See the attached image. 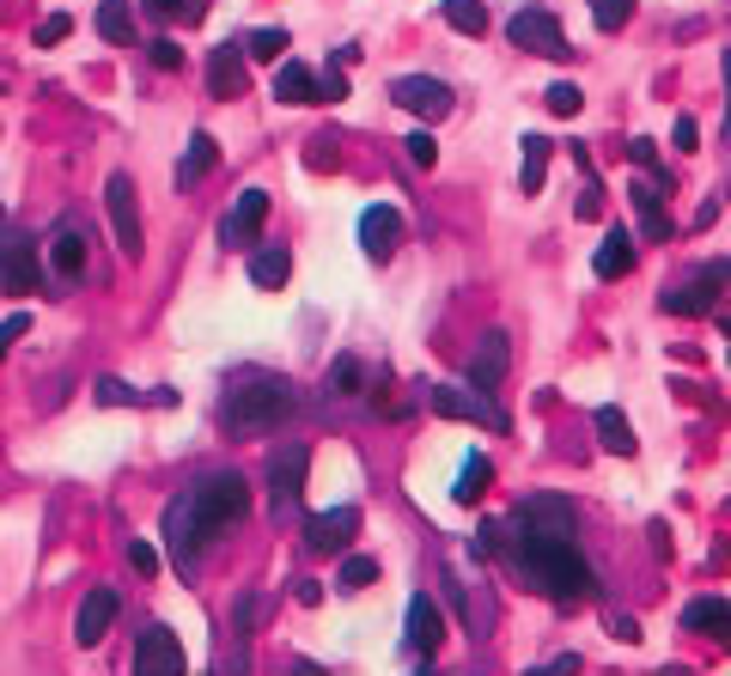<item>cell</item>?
<instances>
[{"label":"cell","instance_id":"6da1fadb","mask_svg":"<svg viewBox=\"0 0 731 676\" xmlns=\"http://www.w3.org/2000/svg\"><path fill=\"white\" fill-rule=\"evenodd\" d=\"M251 512V488H244V476L220 470V476H202V482H189L177 493L172 506H165V542H172V561L183 579H195V561H202V549L214 537H226L238 518Z\"/></svg>","mask_w":731,"mask_h":676},{"label":"cell","instance_id":"7a4b0ae2","mask_svg":"<svg viewBox=\"0 0 731 676\" xmlns=\"http://www.w3.org/2000/svg\"><path fill=\"white\" fill-rule=\"evenodd\" d=\"M506 561L525 574L530 591L555 597L561 609L585 604V597L597 591V574H592V561L573 549V537H530V530L513 525V549H506Z\"/></svg>","mask_w":731,"mask_h":676},{"label":"cell","instance_id":"3957f363","mask_svg":"<svg viewBox=\"0 0 731 676\" xmlns=\"http://www.w3.org/2000/svg\"><path fill=\"white\" fill-rule=\"evenodd\" d=\"M293 414H299V384L269 379V372H244V379H232V390L220 396V421L238 439L269 433V427L293 421Z\"/></svg>","mask_w":731,"mask_h":676},{"label":"cell","instance_id":"277c9868","mask_svg":"<svg viewBox=\"0 0 731 676\" xmlns=\"http://www.w3.org/2000/svg\"><path fill=\"white\" fill-rule=\"evenodd\" d=\"M427 402H433L439 421H469V427H481V433H506V427H513L500 402H494L488 390H476V384H439Z\"/></svg>","mask_w":731,"mask_h":676},{"label":"cell","instance_id":"5b68a950","mask_svg":"<svg viewBox=\"0 0 731 676\" xmlns=\"http://www.w3.org/2000/svg\"><path fill=\"white\" fill-rule=\"evenodd\" d=\"M506 37H513L518 49H530V56H548V61H567V56H573L561 19H555V12H543V7L513 12V19H506Z\"/></svg>","mask_w":731,"mask_h":676},{"label":"cell","instance_id":"8992f818","mask_svg":"<svg viewBox=\"0 0 731 676\" xmlns=\"http://www.w3.org/2000/svg\"><path fill=\"white\" fill-rule=\"evenodd\" d=\"M725 281H731V268H725V263H708V268H695V275L671 281L659 305L671 311V317H701V311H713V298H720Z\"/></svg>","mask_w":731,"mask_h":676},{"label":"cell","instance_id":"52a82bcc","mask_svg":"<svg viewBox=\"0 0 731 676\" xmlns=\"http://www.w3.org/2000/svg\"><path fill=\"white\" fill-rule=\"evenodd\" d=\"M104 214H110L116 251H123L128 263H140V251H147V238H140V202H135V184H128L123 172L104 184Z\"/></svg>","mask_w":731,"mask_h":676},{"label":"cell","instance_id":"ba28073f","mask_svg":"<svg viewBox=\"0 0 731 676\" xmlns=\"http://www.w3.org/2000/svg\"><path fill=\"white\" fill-rule=\"evenodd\" d=\"M513 525L530 530V537H579V512H573L567 500H555V493H530V500H518Z\"/></svg>","mask_w":731,"mask_h":676},{"label":"cell","instance_id":"9c48e42d","mask_svg":"<svg viewBox=\"0 0 731 676\" xmlns=\"http://www.w3.org/2000/svg\"><path fill=\"white\" fill-rule=\"evenodd\" d=\"M390 104H402L421 123H439L451 110V86L433 80V74H402V80H390Z\"/></svg>","mask_w":731,"mask_h":676},{"label":"cell","instance_id":"30bf717a","mask_svg":"<svg viewBox=\"0 0 731 676\" xmlns=\"http://www.w3.org/2000/svg\"><path fill=\"white\" fill-rule=\"evenodd\" d=\"M305 470H311V451L299 445V439L269 458V500H274V512H293L299 488H305Z\"/></svg>","mask_w":731,"mask_h":676},{"label":"cell","instance_id":"8fae6325","mask_svg":"<svg viewBox=\"0 0 731 676\" xmlns=\"http://www.w3.org/2000/svg\"><path fill=\"white\" fill-rule=\"evenodd\" d=\"M135 670L140 676H177L183 670V646H177V634L172 628H140V640H135Z\"/></svg>","mask_w":731,"mask_h":676},{"label":"cell","instance_id":"7c38bea8","mask_svg":"<svg viewBox=\"0 0 731 676\" xmlns=\"http://www.w3.org/2000/svg\"><path fill=\"white\" fill-rule=\"evenodd\" d=\"M402 628H409V653L421 658V665L439 653V640H446V616H439V604L427 591L409 597V621H402Z\"/></svg>","mask_w":731,"mask_h":676},{"label":"cell","instance_id":"4fadbf2b","mask_svg":"<svg viewBox=\"0 0 731 676\" xmlns=\"http://www.w3.org/2000/svg\"><path fill=\"white\" fill-rule=\"evenodd\" d=\"M263 219H269V189H244V195H238V207H232V214L220 219V244H232V251L256 244Z\"/></svg>","mask_w":731,"mask_h":676},{"label":"cell","instance_id":"5bb4252c","mask_svg":"<svg viewBox=\"0 0 731 676\" xmlns=\"http://www.w3.org/2000/svg\"><path fill=\"white\" fill-rule=\"evenodd\" d=\"M360 244H366L372 263H390L397 244H402V214H397V207H390V202L366 207V214H360Z\"/></svg>","mask_w":731,"mask_h":676},{"label":"cell","instance_id":"9a60e30c","mask_svg":"<svg viewBox=\"0 0 731 676\" xmlns=\"http://www.w3.org/2000/svg\"><path fill=\"white\" fill-rule=\"evenodd\" d=\"M354 530H360V506H330V512H318L305 525V542L318 555H342L354 542Z\"/></svg>","mask_w":731,"mask_h":676},{"label":"cell","instance_id":"2e32d148","mask_svg":"<svg viewBox=\"0 0 731 676\" xmlns=\"http://www.w3.org/2000/svg\"><path fill=\"white\" fill-rule=\"evenodd\" d=\"M116 609H123V597H116L110 585H91V591L80 597V621H74V640H80V646H98L104 634H110Z\"/></svg>","mask_w":731,"mask_h":676},{"label":"cell","instance_id":"e0dca14e","mask_svg":"<svg viewBox=\"0 0 731 676\" xmlns=\"http://www.w3.org/2000/svg\"><path fill=\"white\" fill-rule=\"evenodd\" d=\"M49 275L56 281H80L86 275V232L74 226V219H61V226L49 232Z\"/></svg>","mask_w":731,"mask_h":676},{"label":"cell","instance_id":"ac0fdd59","mask_svg":"<svg viewBox=\"0 0 731 676\" xmlns=\"http://www.w3.org/2000/svg\"><path fill=\"white\" fill-rule=\"evenodd\" d=\"M506 372H513V347H506L500 330H488L481 335V347H476V360H469V384L476 390H500Z\"/></svg>","mask_w":731,"mask_h":676},{"label":"cell","instance_id":"d6986e66","mask_svg":"<svg viewBox=\"0 0 731 676\" xmlns=\"http://www.w3.org/2000/svg\"><path fill=\"white\" fill-rule=\"evenodd\" d=\"M207 92L244 98V43H220L214 56H207Z\"/></svg>","mask_w":731,"mask_h":676},{"label":"cell","instance_id":"ffe728a7","mask_svg":"<svg viewBox=\"0 0 731 676\" xmlns=\"http://www.w3.org/2000/svg\"><path fill=\"white\" fill-rule=\"evenodd\" d=\"M37 281H43V268H37V244L12 238L7 251H0V287L7 293H31Z\"/></svg>","mask_w":731,"mask_h":676},{"label":"cell","instance_id":"44dd1931","mask_svg":"<svg viewBox=\"0 0 731 676\" xmlns=\"http://www.w3.org/2000/svg\"><path fill=\"white\" fill-rule=\"evenodd\" d=\"M274 98L281 104H323V86H318V74H311L305 61H281V74H274Z\"/></svg>","mask_w":731,"mask_h":676},{"label":"cell","instance_id":"7402d4cb","mask_svg":"<svg viewBox=\"0 0 731 676\" xmlns=\"http://www.w3.org/2000/svg\"><path fill=\"white\" fill-rule=\"evenodd\" d=\"M683 634H713V640H731V604L720 597H695L683 609Z\"/></svg>","mask_w":731,"mask_h":676},{"label":"cell","instance_id":"603a6c76","mask_svg":"<svg viewBox=\"0 0 731 676\" xmlns=\"http://www.w3.org/2000/svg\"><path fill=\"white\" fill-rule=\"evenodd\" d=\"M214 159H220L214 135H202V128H195V135H189V147H183V159H177V189H195L207 172H214Z\"/></svg>","mask_w":731,"mask_h":676},{"label":"cell","instance_id":"cb8c5ba5","mask_svg":"<svg viewBox=\"0 0 731 676\" xmlns=\"http://www.w3.org/2000/svg\"><path fill=\"white\" fill-rule=\"evenodd\" d=\"M592 268H597V281H622L634 268V232H610L604 244H597V256H592Z\"/></svg>","mask_w":731,"mask_h":676},{"label":"cell","instance_id":"d4e9b609","mask_svg":"<svg viewBox=\"0 0 731 676\" xmlns=\"http://www.w3.org/2000/svg\"><path fill=\"white\" fill-rule=\"evenodd\" d=\"M597 439H604L616 458H634V427H628V414H622L616 402H604V409H597Z\"/></svg>","mask_w":731,"mask_h":676},{"label":"cell","instance_id":"484cf974","mask_svg":"<svg viewBox=\"0 0 731 676\" xmlns=\"http://www.w3.org/2000/svg\"><path fill=\"white\" fill-rule=\"evenodd\" d=\"M286 275H293V256H286L281 251V244H269V251H256L251 256V281H256V287H286Z\"/></svg>","mask_w":731,"mask_h":676},{"label":"cell","instance_id":"4316f807","mask_svg":"<svg viewBox=\"0 0 731 676\" xmlns=\"http://www.w3.org/2000/svg\"><path fill=\"white\" fill-rule=\"evenodd\" d=\"M634 207H640V232H646L652 244L671 238V219H664V207H659V189H652V184H634Z\"/></svg>","mask_w":731,"mask_h":676},{"label":"cell","instance_id":"83f0119b","mask_svg":"<svg viewBox=\"0 0 731 676\" xmlns=\"http://www.w3.org/2000/svg\"><path fill=\"white\" fill-rule=\"evenodd\" d=\"M439 7H446V25H451V31L488 37V7H481V0H439Z\"/></svg>","mask_w":731,"mask_h":676},{"label":"cell","instance_id":"f1b7e54d","mask_svg":"<svg viewBox=\"0 0 731 676\" xmlns=\"http://www.w3.org/2000/svg\"><path fill=\"white\" fill-rule=\"evenodd\" d=\"M488 451H469V458H464V470H457V488H451V500H481V488H488Z\"/></svg>","mask_w":731,"mask_h":676},{"label":"cell","instance_id":"f546056e","mask_svg":"<svg viewBox=\"0 0 731 676\" xmlns=\"http://www.w3.org/2000/svg\"><path fill=\"white\" fill-rule=\"evenodd\" d=\"M548 153H555V140H543V135H525V172H518V184H525V195H537V189H543V177H548Z\"/></svg>","mask_w":731,"mask_h":676},{"label":"cell","instance_id":"4dcf8cb0","mask_svg":"<svg viewBox=\"0 0 731 676\" xmlns=\"http://www.w3.org/2000/svg\"><path fill=\"white\" fill-rule=\"evenodd\" d=\"M98 37L104 43H135V12H128L123 0H104L98 7Z\"/></svg>","mask_w":731,"mask_h":676},{"label":"cell","instance_id":"1f68e13d","mask_svg":"<svg viewBox=\"0 0 731 676\" xmlns=\"http://www.w3.org/2000/svg\"><path fill=\"white\" fill-rule=\"evenodd\" d=\"M281 49H286V31H281V25H263V31L244 37V56H256V61H281Z\"/></svg>","mask_w":731,"mask_h":676},{"label":"cell","instance_id":"d6a6232c","mask_svg":"<svg viewBox=\"0 0 731 676\" xmlns=\"http://www.w3.org/2000/svg\"><path fill=\"white\" fill-rule=\"evenodd\" d=\"M372 579H378V561H372V555H348L342 574H335V585H342V591H366Z\"/></svg>","mask_w":731,"mask_h":676},{"label":"cell","instance_id":"836d02e7","mask_svg":"<svg viewBox=\"0 0 731 676\" xmlns=\"http://www.w3.org/2000/svg\"><path fill=\"white\" fill-rule=\"evenodd\" d=\"M592 19H597V31H622L634 19V0H592Z\"/></svg>","mask_w":731,"mask_h":676},{"label":"cell","instance_id":"e575fe53","mask_svg":"<svg viewBox=\"0 0 731 676\" xmlns=\"http://www.w3.org/2000/svg\"><path fill=\"white\" fill-rule=\"evenodd\" d=\"M543 104H548V110H555V116H579L585 92H579V86H573V80H555V86H548V92H543Z\"/></svg>","mask_w":731,"mask_h":676},{"label":"cell","instance_id":"d590c367","mask_svg":"<svg viewBox=\"0 0 731 676\" xmlns=\"http://www.w3.org/2000/svg\"><path fill=\"white\" fill-rule=\"evenodd\" d=\"M360 379H366V372H360V360H354V354H342V360L330 366V390H335V396H354Z\"/></svg>","mask_w":731,"mask_h":676},{"label":"cell","instance_id":"8d00e7d4","mask_svg":"<svg viewBox=\"0 0 731 676\" xmlns=\"http://www.w3.org/2000/svg\"><path fill=\"white\" fill-rule=\"evenodd\" d=\"M98 402H104V409H116V402L128 409V402H147V396H140L135 384H123V379H98Z\"/></svg>","mask_w":731,"mask_h":676},{"label":"cell","instance_id":"74e56055","mask_svg":"<svg viewBox=\"0 0 731 676\" xmlns=\"http://www.w3.org/2000/svg\"><path fill=\"white\" fill-rule=\"evenodd\" d=\"M147 56H153V68H165V74H177V68H183V49L172 43V37H153Z\"/></svg>","mask_w":731,"mask_h":676},{"label":"cell","instance_id":"f35d334b","mask_svg":"<svg viewBox=\"0 0 731 676\" xmlns=\"http://www.w3.org/2000/svg\"><path fill=\"white\" fill-rule=\"evenodd\" d=\"M128 567H135L140 579H153L159 574V549H153V542H128Z\"/></svg>","mask_w":731,"mask_h":676},{"label":"cell","instance_id":"ab89813d","mask_svg":"<svg viewBox=\"0 0 731 676\" xmlns=\"http://www.w3.org/2000/svg\"><path fill=\"white\" fill-rule=\"evenodd\" d=\"M68 31H74V19H68V12H49V19L37 25V43L49 49V43H61V37H68Z\"/></svg>","mask_w":731,"mask_h":676},{"label":"cell","instance_id":"60d3db41","mask_svg":"<svg viewBox=\"0 0 731 676\" xmlns=\"http://www.w3.org/2000/svg\"><path fill=\"white\" fill-rule=\"evenodd\" d=\"M402 147H409V159H415V165H433V159H439V147H433V135H427V128H415V135L402 140Z\"/></svg>","mask_w":731,"mask_h":676},{"label":"cell","instance_id":"b9f144b4","mask_svg":"<svg viewBox=\"0 0 731 676\" xmlns=\"http://www.w3.org/2000/svg\"><path fill=\"white\" fill-rule=\"evenodd\" d=\"M695 140H701V123H695V116H676V128H671V147L695 153Z\"/></svg>","mask_w":731,"mask_h":676},{"label":"cell","instance_id":"7bdbcfd3","mask_svg":"<svg viewBox=\"0 0 731 676\" xmlns=\"http://www.w3.org/2000/svg\"><path fill=\"white\" fill-rule=\"evenodd\" d=\"M25 330H31V317H25V311H12V317H7V323H0V360H7V347H12V342H19V335H25Z\"/></svg>","mask_w":731,"mask_h":676},{"label":"cell","instance_id":"ee69618b","mask_svg":"<svg viewBox=\"0 0 731 676\" xmlns=\"http://www.w3.org/2000/svg\"><path fill=\"white\" fill-rule=\"evenodd\" d=\"M597 207H604V202H597V177L585 172V195L573 202V214H579V219H597Z\"/></svg>","mask_w":731,"mask_h":676},{"label":"cell","instance_id":"f6af8a7d","mask_svg":"<svg viewBox=\"0 0 731 676\" xmlns=\"http://www.w3.org/2000/svg\"><path fill=\"white\" fill-rule=\"evenodd\" d=\"M318 86H323V98H348V74H342V61H335V68L323 74Z\"/></svg>","mask_w":731,"mask_h":676},{"label":"cell","instance_id":"bcb514c9","mask_svg":"<svg viewBox=\"0 0 731 676\" xmlns=\"http://www.w3.org/2000/svg\"><path fill=\"white\" fill-rule=\"evenodd\" d=\"M256 609H263V604H256V597L244 591V597H238V609H232V616H238V634H251V628H256Z\"/></svg>","mask_w":731,"mask_h":676},{"label":"cell","instance_id":"7dc6e473","mask_svg":"<svg viewBox=\"0 0 731 676\" xmlns=\"http://www.w3.org/2000/svg\"><path fill=\"white\" fill-rule=\"evenodd\" d=\"M628 159H634V165H659V153H652L646 135H634V140H628Z\"/></svg>","mask_w":731,"mask_h":676},{"label":"cell","instance_id":"c3c4849f","mask_svg":"<svg viewBox=\"0 0 731 676\" xmlns=\"http://www.w3.org/2000/svg\"><path fill=\"white\" fill-rule=\"evenodd\" d=\"M202 12H207V0H177V19H183V25H195Z\"/></svg>","mask_w":731,"mask_h":676},{"label":"cell","instance_id":"681fc988","mask_svg":"<svg viewBox=\"0 0 731 676\" xmlns=\"http://www.w3.org/2000/svg\"><path fill=\"white\" fill-rule=\"evenodd\" d=\"M293 597H299V604H323V591H318L311 579H299V585H293Z\"/></svg>","mask_w":731,"mask_h":676},{"label":"cell","instance_id":"f907efd6","mask_svg":"<svg viewBox=\"0 0 731 676\" xmlns=\"http://www.w3.org/2000/svg\"><path fill=\"white\" fill-rule=\"evenodd\" d=\"M140 7H147L153 19H172V12H177V0H140Z\"/></svg>","mask_w":731,"mask_h":676},{"label":"cell","instance_id":"816d5d0a","mask_svg":"<svg viewBox=\"0 0 731 676\" xmlns=\"http://www.w3.org/2000/svg\"><path fill=\"white\" fill-rule=\"evenodd\" d=\"M12 238H19V232H7V214H0V251H7Z\"/></svg>","mask_w":731,"mask_h":676},{"label":"cell","instance_id":"f5cc1de1","mask_svg":"<svg viewBox=\"0 0 731 676\" xmlns=\"http://www.w3.org/2000/svg\"><path fill=\"white\" fill-rule=\"evenodd\" d=\"M725 135H731V98H725Z\"/></svg>","mask_w":731,"mask_h":676},{"label":"cell","instance_id":"db71d44e","mask_svg":"<svg viewBox=\"0 0 731 676\" xmlns=\"http://www.w3.org/2000/svg\"><path fill=\"white\" fill-rule=\"evenodd\" d=\"M725 360H731V330H725Z\"/></svg>","mask_w":731,"mask_h":676}]
</instances>
